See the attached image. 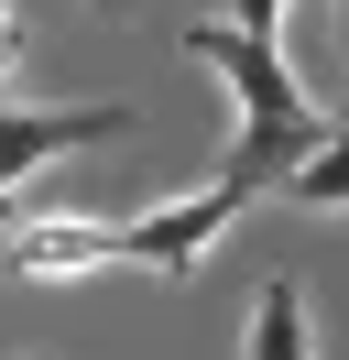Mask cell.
Instances as JSON below:
<instances>
[{"label": "cell", "mask_w": 349, "mask_h": 360, "mask_svg": "<svg viewBox=\"0 0 349 360\" xmlns=\"http://www.w3.org/2000/svg\"><path fill=\"white\" fill-rule=\"evenodd\" d=\"M186 66H208L218 88H229V153H218L208 186H229V197H262V186H295L305 164H317V142L338 131V120L305 98V77L284 66V44H262V33H229V22H186Z\"/></svg>", "instance_id": "1"}, {"label": "cell", "mask_w": 349, "mask_h": 360, "mask_svg": "<svg viewBox=\"0 0 349 360\" xmlns=\"http://www.w3.org/2000/svg\"><path fill=\"white\" fill-rule=\"evenodd\" d=\"M131 131H142V110H131V98H99V110H33V98H11V110H0V186H11V197H33L44 164L87 153V142H131Z\"/></svg>", "instance_id": "2"}, {"label": "cell", "mask_w": 349, "mask_h": 360, "mask_svg": "<svg viewBox=\"0 0 349 360\" xmlns=\"http://www.w3.org/2000/svg\"><path fill=\"white\" fill-rule=\"evenodd\" d=\"M240 207H251V197H229V186L164 197V207H142V219H120V262H131V273H164V284H186V273L240 229Z\"/></svg>", "instance_id": "3"}, {"label": "cell", "mask_w": 349, "mask_h": 360, "mask_svg": "<svg viewBox=\"0 0 349 360\" xmlns=\"http://www.w3.org/2000/svg\"><path fill=\"white\" fill-rule=\"evenodd\" d=\"M11 284H77V273H109L120 262V219H22L0 240Z\"/></svg>", "instance_id": "4"}, {"label": "cell", "mask_w": 349, "mask_h": 360, "mask_svg": "<svg viewBox=\"0 0 349 360\" xmlns=\"http://www.w3.org/2000/svg\"><path fill=\"white\" fill-rule=\"evenodd\" d=\"M240 360H317V338H305V284H295V273H262Z\"/></svg>", "instance_id": "5"}, {"label": "cell", "mask_w": 349, "mask_h": 360, "mask_svg": "<svg viewBox=\"0 0 349 360\" xmlns=\"http://www.w3.org/2000/svg\"><path fill=\"white\" fill-rule=\"evenodd\" d=\"M284 207H317V219H338V207H349V120L317 142V164H305L295 186H284Z\"/></svg>", "instance_id": "6"}, {"label": "cell", "mask_w": 349, "mask_h": 360, "mask_svg": "<svg viewBox=\"0 0 349 360\" xmlns=\"http://www.w3.org/2000/svg\"><path fill=\"white\" fill-rule=\"evenodd\" d=\"M284 11H295V0H218V22H229V33H262V44L284 33Z\"/></svg>", "instance_id": "7"}, {"label": "cell", "mask_w": 349, "mask_h": 360, "mask_svg": "<svg viewBox=\"0 0 349 360\" xmlns=\"http://www.w3.org/2000/svg\"><path fill=\"white\" fill-rule=\"evenodd\" d=\"M11 66H22V11L0 0V110H11Z\"/></svg>", "instance_id": "8"}, {"label": "cell", "mask_w": 349, "mask_h": 360, "mask_svg": "<svg viewBox=\"0 0 349 360\" xmlns=\"http://www.w3.org/2000/svg\"><path fill=\"white\" fill-rule=\"evenodd\" d=\"M11 229H22V197H11V186H0V240H11Z\"/></svg>", "instance_id": "9"}, {"label": "cell", "mask_w": 349, "mask_h": 360, "mask_svg": "<svg viewBox=\"0 0 349 360\" xmlns=\"http://www.w3.org/2000/svg\"><path fill=\"white\" fill-rule=\"evenodd\" d=\"M338 77H349V0H338Z\"/></svg>", "instance_id": "10"}, {"label": "cell", "mask_w": 349, "mask_h": 360, "mask_svg": "<svg viewBox=\"0 0 349 360\" xmlns=\"http://www.w3.org/2000/svg\"><path fill=\"white\" fill-rule=\"evenodd\" d=\"M120 11H131V0H120Z\"/></svg>", "instance_id": "11"}]
</instances>
